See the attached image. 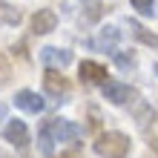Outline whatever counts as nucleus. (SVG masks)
Returning <instances> with one entry per match:
<instances>
[{"label": "nucleus", "mask_w": 158, "mask_h": 158, "mask_svg": "<svg viewBox=\"0 0 158 158\" xmlns=\"http://www.w3.org/2000/svg\"><path fill=\"white\" fill-rule=\"evenodd\" d=\"M115 63H118L121 69H132L135 66V58H132V55H124V52H115Z\"/></svg>", "instance_id": "17"}, {"label": "nucleus", "mask_w": 158, "mask_h": 158, "mask_svg": "<svg viewBox=\"0 0 158 158\" xmlns=\"http://www.w3.org/2000/svg\"><path fill=\"white\" fill-rule=\"evenodd\" d=\"M150 121H155V112H152V106L141 104V106H138V127H141V129H147V127H150Z\"/></svg>", "instance_id": "16"}, {"label": "nucleus", "mask_w": 158, "mask_h": 158, "mask_svg": "<svg viewBox=\"0 0 158 158\" xmlns=\"http://www.w3.org/2000/svg\"><path fill=\"white\" fill-rule=\"evenodd\" d=\"M0 158H12V155H9V152H3V150H0Z\"/></svg>", "instance_id": "20"}, {"label": "nucleus", "mask_w": 158, "mask_h": 158, "mask_svg": "<svg viewBox=\"0 0 158 158\" xmlns=\"http://www.w3.org/2000/svg\"><path fill=\"white\" fill-rule=\"evenodd\" d=\"M49 129H52L55 144H72V141H78V138L83 135V129L75 124V121H69V118H55V121H49Z\"/></svg>", "instance_id": "2"}, {"label": "nucleus", "mask_w": 158, "mask_h": 158, "mask_svg": "<svg viewBox=\"0 0 158 158\" xmlns=\"http://www.w3.org/2000/svg\"><path fill=\"white\" fill-rule=\"evenodd\" d=\"M104 98L115 106H124L129 101H135V89L129 83H118V81H106L104 83Z\"/></svg>", "instance_id": "3"}, {"label": "nucleus", "mask_w": 158, "mask_h": 158, "mask_svg": "<svg viewBox=\"0 0 158 158\" xmlns=\"http://www.w3.org/2000/svg\"><path fill=\"white\" fill-rule=\"evenodd\" d=\"M20 20H23L20 9L12 6V3H6V0H0V26H17Z\"/></svg>", "instance_id": "11"}, {"label": "nucleus", "mask_w": 158, "mask_h": 158, "mask_svg": "<svg viewBox=\"0 0 158 158\" xmlns=\"http://www.w3.org/2000/svg\"><path fill=\"white\" fill-rule=\"evenodd\" d=\"M38 141H40V152H43L46 158H49V155H52V144H55V138H52V129H49V124H46V127L40 129Z\"/></svg>", "instance_id": "14"}, {"label": "nucleus", "mask_w": 158, "mask_h": 158, "mask_svg": "<svg viewBox=\"0 0 158 158\" xmlns=\"http://www.w3.org/2000/svg\"><path fill=\"white\" fill-rule=\"evenodd\" d=\"M150 147H152V152L158 155V138H152V141H150Z\"/></svg>", "instance_id": "19"}, {"label": "nucleus", "mask_w": 158, "mask_h": 158, "mask_svg": "<svg viewBox=\"0 0 158 158\" xmlns=\"http://www.w3.org/2000/svg\"><path fill=\"white\" fill-rule=\"evenodd\" d=\"M83 3V20L86 23H98L104 15V0H81Z\"/></svg>", "instance_id": "13"}, {"label": "nucleus", "mask_w": 158, "mask_h": 158, "mask_svg": "<svg viewBox=\"0 0 158 158\" xmlns=\"http://www.w3.org/2000/svg\"><path fill=\"white\" fill-rule=\"evenodd\" d=\"M43 86H46V92H49V95H58V98H60L63 92L69 89V83H66V78H63L58 69L49 66V69H46V75H43Z\"/></svg>", "instance_id": "10"}, {"label": "nucleus", "mask_w": 158, "mask_h": 158, "mask_svg": "<svg viewBox=\"0 0 158 158\" xmlns=\"http://www.w3.org/2000/svg\"><path fill=\"white\" fill-rule=\"evenodd\" d=\"M95 152L101 158H127L129 152V138L124 132H104L95 141Z\"/></svg>", "instance_id": "1"}, {"label": "nucleus", "mask_w": 158, "mask_h": 158, "mask_svg": "<svg viewBox=\"0 0 158 158\" xmlns=\"http://www.w3.org/2000/svg\"><path fill=\"white\" fill-rule=\"evenodd\" d=\"M152 69H155V75H158V63H155V66H152Z\"/></svg>", "instance_id": "21"}, {"label": "nucleus", "mask_w": 158, "mask_h": 158, "mask_svg": "<svg viewBox=\"0 0 158 158\" xmlns=\"http://www.w3.org/2000/svg\"><path fill=\"white\" fill-rule=\"evenodd\" d=\"M129 32H132V38H135V40H141L144 46H152V49H158V35L147 32L138 20H129Z\"/></svg>", "instance_id": "12"}, {"label": "nucleus", "mask_w": 158, "mask_h": 158, "mask_svg": "<svg viewBox=\"0 0 158 158\" xmlns=\"http://www.w3.org/2000/svg\"><path fill=\"white\" fill-rule=\"evenodd\" d=\"M118 40H121V29L118 26H104L101 29V35H98V40H95V46L101 52H118Z\"/></svg>", "instance_id": "9"}, {"label": "nucleus", "mask_w": 158, "mask_h": 158, "mask_svg": "<svg viewBox=\"0 0 158 158\" xmlns=\"http://www.w3.org/2000/svg\"><path fill=\"white\" fill-rule=\"evenodd\" d=\"M81 81L83 83H106V66H101L95 60H83L81 63Z\"/></svg>", "instance_id": "8"}, {"label": "nucleus", "mask_w": 158, "mask_h": 158, "mask_svg": "<svg viewBox=\"0 0 158 158\" xmlns=\"http://www.w3.org/2000/svg\"><path fill=\"white\" fill-rule=\"evenodd\" d=\"M3 138H6L9 144H15L17 150H26V147H29V129H26V124L17 121V118H12L3 127Z\"/></svg>", "instance_id": "4"}, {"label": "nucleus", "mask_w": 158, "mask_h": 158, "mask_svg": "<svg viewBox=\"0 0 158 158\" xmlns=\"http://www.w3.org/2000/svg\"><path fill=\"white\" fill-rule=\"evenodd\" d=\"M129 3H132L135 12L144 15V17H152L155 15V0H129Z\"/></svg>", "instance_id": "15"}, {"label": "nucleus", "mask_w": 158, "mask_h": 158, "mask_svg": "<svg viewBox=\"0 0 158 158\" xmlns=\"http://www.w3.org/2000/svg\"><path fill=\"white\" fill-rule=\"evenodd\" d=\"M15 106L23 109V112L38 115V112H43V98L38 95V92H32V89H20V92L15 95Z\"/></svg>", "instance_id": "7"}, {"label": "nucleus", "mask_w": 158, "mask_h": 158, "mask_svg": "<svg viewBox=\"0 0 158 158\" xmlns=\"http://www.w3.org/2000/svg\"><path fill=\"white\" fill-rule=\"evenodd\" d=\"M55 29H58V15L52 9H38L32 15V32L35 35H49Z\"/></svg>", "instance_id": "5"}, {"label": "nucleus", "mask_w": 158, "mask_h": 158, "mask_svg": "<svg viewBox=\"0 0 158 158\" xmlns=\"http://www.w3.org/2000/svg\"><path fill=\"white\" fill-rule=\"evenodd\" d=\"M6 78H9V63L0 58V83H6Z\"/></svg>", "instance_id": "18"}, {"label": "nucleus", "mask_w": 158, "mask_h": 158, "mask_svg": "<svg viewBox=\"0 0 158 158\" xmlns=\"http://www.w3.org/2000/svg\"><path fill=\"white\" fill-rule=\"evenodd\" d=\"M40 60L46 66H52V69H63V66L72 63V52L69 49H58V46H46V49H40Z\"/></svg>", "instance_id": "6"}]
</instances>
